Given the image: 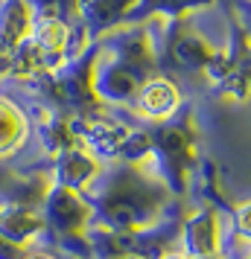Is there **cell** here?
Instances as JSON below:
<instances>
[{"mask_svg": "<svg viewBox=\"0 0 251 259\" xmlns=\"http://www.w3.org/2000/svg\"><path fill=\"white\" fill-rule=\"evenodd\" d=\"M91 204V224L108 230H144L167 215L172 198L161 181L140 163H117L99 169L91 187L82 192Z\"/></svg>", "mask_w": 251, "mask_h": 259, "instance_id": "obj_1", "label": "cell"}, {"mask_svg": "<svg viewBox=\"0 0 251 259\" xmlns=\"http://www.w3.org/2000/svg\"><path fill=\"white\" fill-rule=\"evenodd\" d=\"M146 131H149L152 149H149V157L140 166H146L172 195H181L190 184V169L193 160H196L193 108L181 105L169 119L146 125Z\"/></svg>", "mask_w": 251, "mask_h": 259, "instance_id": "obj_2", "label": "cell"}, {"mask_svg": "<svg viewBox=\"0 0 251 259\" xmlns=\"http://www.w3.org/2000/svg\"><path fill=\"white\" fill-rule=\"evenodd\" d=\"M41 215L47 224V236L56 242L64 236L85 233V227L91 224V204L76 189L50 184L44 198H41Z\"/></svg>", "mask_w": 251, "mask_h": 259, "instance_id": "obj_3", "label": "cell"}, {"mask_svg": "<svg viewBox=\"0 0 251 259\" xmlns=\"http://www.w3.org/2000/svg\"><path fill=\"white\" fill-rule=\"evenodd\" d=\"M70 125H73V134H76L79 146L88 149L94 157H99L102 163L105 160H117L120 146L129 137V131H132L129 122H123L117 117H108L102 111L88 114V117H73Z\"/></svg>", "mask_w": 251, "mask_h": 259, "instance_id": "obj_4", "label": "cell"}, {"mask_svg": "<svg viewBox=\"0 0 251 259\" xmlns=\"http://www.w3.org/2000/svg\"><path fill=\"white\" fill-rule=\"evenodd\" d=\"M140 84H144V79H140L137 73L126 70L123 64H117L111 56H105V53L99 50L94 73H91V88H94L96 99H99L102 105L129 108V111H132L134 96L140 91Z\"/></svg>", "mask_w": 251, "mask_h": 259, "instance_id": "obj_5", "label": "cell"}, {"mask_svg": "<svg viewBox=\"0 0 251 259\" xmlns=\"http://www.w3.org/2000/svg\"><path fill=\"white\" fill-rule=\"evenodd\" d=\"M222 239V219L213 204L199 207L193 215H184L178 227V250H184L190 259L219 253Z\"/></svg>", "mask_w": 251, "mask_h": 259, "instance_id": "obj_6", "label": "cell"}, {"mask_svg": "<svg viewBox=\"0 0 251 259\" xmlns=\"http://www.w3.org/2000/svg\"><path fill=\"white\" fill-rule=\"evenodd\" d=\"M181 105H184V102H181L178 84L172 82L169 76H164V73H155V76H149V79L140 84V91L134 96L132 114L146 119V122H164V119H169Z\"/></svg>", "mask_w": 251, "mask_h": 259, "instance_id": "obj_7", "label": "cell"}, {"mask_svg": "<svg viewBox=\"0 0 251 259\" xmlns=\"http://www.w3.org/2000/svg\"><path fill=\"white\" fill-rule=\"evenodd\" d=\"M0 236L24 247L35 245V242H44L47 239V224H44L41 207L0 201Z\"/></svg>", "mask_w": 251, "mask_h": 259, "instance_id": "obj_8", "label": "cell"}, {"mask_svg": "<svg viewBox=\"0 0 251 259\" xmlns=\"http://www.w3.org/2000/svg\"><path fill=\"white\" fill-rule=\"evenodd\" d=\"M102 160L82 149V146H73L64 154H59L53 166H50V184H61V187H70L76 192H85L91 187V181L99 175Z\"/></svg>", "mask_w": 251, "mask_h": 259, "instance_id": "obj_9", "label": "cell"}, {"mask_svg": "<svg viewBox=\"0 0 251 259\" xmlns=\"http://www.w3.org/2000/svg\"><path fill=\"white\" fill-rule=\"evenodd\" d=\"M134 0H79V24L88 41H99L105 32L126 24Z\"/></svg>", "mask_w": 251, "mask_h": 259, "instance_id": "obj_10", "label": "cell"}, {"mask_svg": "<svg viewBox=\"0 0 251 259\" xmlns=\"http://www.w3.org/2000/svg\"><path fill=\"white\" fill-rule=\"evenodd\" d=\"M29 140V114L15 94L0 91V160H9Z\"/></svg>", "mask_w": 251, "mask_h": 259, "instance_id": "obj_11", "label": "cell"}, {"mask_svg": "<svg viewBox=\"0 0 251 259\" xmlns=\"http://www.w3.org/2000/svg\"><path fill=\"white\" fill-rule=\"evenodd\" d=\"M32 32L29 0H0V59H9Z\"/></svg>", "mask_w": 251, "mask_h": 259, "instance_id": "obj_12", "label": "cell"}, {"mask_svg": "<svg viewBox=\"0 0 251 259\" xmlns=\"http://www.w3.org/2000/svg\"><path fill=\"white\" fill-rule=\"evenodd\" d=\"M216 0H134L132 12L126 18V24H140V21H149V18H181V15H193L202 12V9H210Z\"/></svg>", "mask_w": 251, "mask_h": 259, "instance_id": "obj_13", "label": "cell"}, {"mask_svg": "<svg viewBox=\"0 0 251 259\" xmlns=\"http://www.w3.org/2000/svg\"><path fill=\"white\" fill-rule=\"evenodd\" d=\"M228 227H231L242 242H248L251 245V201L237 204V207L231 210V224H228Z\"/></svg>", "mask_w": 251, "mask_h": 259, "instance_id": "obj_14", "label": "cell"}, {"mask_svg": "<svg viewBox=\"0 0 251 259\" xmlns=\"http://www.w3.org/2000/svg\"><path fill=\"white\" fill-rule=\"evenodd\" d=\"M231 3V15H234V24L242 29V35L251 41V0H228Z\"/></svg>", "mask_w": 251, "mask_h": 259, "instance_id": "obj_15", "label": "cell"}, {"mask_svg": "<svg viewBox=\"0 0 251 259\" xmlns=\"http://www.w3.org/2000/svg\"><path fill=\"white\" fill-rule=\"evenodd\" d=\"M26 256H29V247L15 245V242L0 236V259H26Z\"/></svg>", "mask_w": 251, "mask_h": 259, "instance_id": "obj_16", "label": "cell"}, {"mask_svg": "<svg viewBox=\"0 0 251 259\" xmlns=\"http://www.w3.org/2000/svg\"><path fill=\"white\" fill-rule=\"evenodd\" d=\"M26 259H64L56 247H29V256Z\"/></svg>", "mask_w": 251, "mask_h": 259, "instance_id": "obj_17", "label": "cell"}, {"mask_svg": "<svg viewBox=\"0 0 251 259\" xmlns=\"http://www.w3.org/2000/svg\"><path fill=\"white\" fill-rule=\"evenodd\" d=\"M158 259H190L184 250H178V247H172V250H167L164 256H158Z\"/></svg>", "mask_w": 251, "mask_h": 259, "instance_id": "obj_18", "label": "cell"}, {"mask_svg": "<svg viewBox=\"0 0 251 259\" xmlns=\"http://www.w3.org/2000/svg\"><path fill=\"white\" fill-rule=\"evenodd\" d=\"M6 76V59H0V79Z\"/></svg>", "mask_w": 251, "mask_h": 259, "instance_id": "obj_19", "label": "cell"}, {"mask_svg": "<svg viewBox=\"0 0 251 259\" xmlns=\"http://www.w3.org/2000/svg\"><path fill=\"white\" fill-rule=\"evenodd\" d=\"M199 259H222L219 253H210V256H199Z\"/></svg>", "mask_w": 251, "mask_h": 259, "instance_id": "obj_20", "label": "cell"}]
</instances>
